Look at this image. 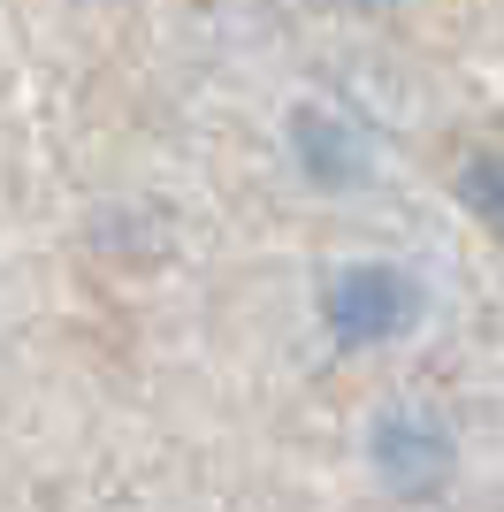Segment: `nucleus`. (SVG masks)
<instances>
[{"label":"nucleus","instance_id":"obj_1","mask_svg":"<svg viewBox=\"0 0 504 512\" xmlns=\"http://www.w3.org/2000/svg\"><path fill=\"white\" fill-rule=\"evenodd\" d=\"M329 321H336L344 344L398 337L405 321H413V283L390 276V268H352V276H336V291H329Z\"/></svg>","mask_w":504,"mask_h":512},{"label":"nucleus","instance_id":"obj_2","mask_svg":"<svg viewBox=\"0 0 504 512\" xmlns=\"http://www.w3.org/2000/svg\"><path fill=\"white\" fill-rule=\"evenodd\" d=\"M466 192H474V207H489L504 222V161H489V169H474V184H466Z\"/></svg>","mask_w":504,"mask_h":512}]
</instances>
